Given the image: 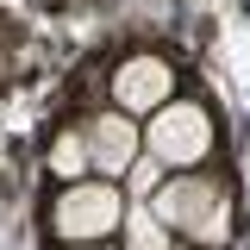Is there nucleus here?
<instances>
[{
    "instance_id": "2",
    "label": "nucleus",
    "mask_w": 250,
    "mask_h": 250,
    "mask_svg": "<svg viewBox=\"0 0 250 250\" xmlns=\"http://www.w3.org/2000/svg\"><path fill=\"white\" fill-rule=\"evenodd\" d=\"M82 213H88V219H106V213H113V200L88 194V200H82ZM62 231H82V225H75V207H62Z\"/></svg>"
},
{
    "instance_id": "1",
    "label": "nucleus",
    "mask_w": 250,
    "mask_h": 250,
    "mask_svg": "<svg viewBox=\"0 0 250 250\" xmlns=\"http://www.w3.org/2000/svg\"><path fill=\"white\" fill-rule=\"evenodd\" d=\"M156 150H163V156H200V150H207L200 113H169V119L156 125Z\"/></svg>"
}]
</instances>
